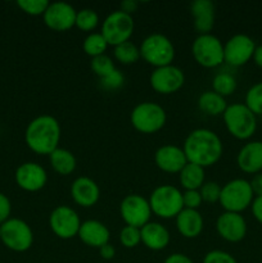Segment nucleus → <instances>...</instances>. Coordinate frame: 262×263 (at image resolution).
I'll list each match as a JSON object with an SVG mask.
<instances>
[{"label": "nucleus", "mask_w": 262, "mask_h": 263, "mask_svg": "<svg viewBox=\"0 0 262 263\" xmlns=\"http://www.w3.org/2000/svg\"><path fill=\"white\" fill-rule=\"evenodd\" d=\"M130 121L136 131L145 135L156 134L164 127L167 122L166 110L154 102H143L131 110Z\"/></svg>", "instance_id": "obj_6"}, {"label": "nucleus", "mask_w": 262, "mask_h": 263, "mask_svg": "<svg viewBox=\"0 0 262 263\" xmlns=\"http://www.w3.org/2000/svg\"><path fill=\"white\" fill-rule=\"evenodd\" d=\"M198 108L208 116H221L228 108L226 99L213 90L202 92L198 98Z\"/></svg>", "instance_id": "obj_26"}, {"label": "nucleus", "mask_w": 262, "mask_h": 263, "mask_svg": "<svg viewBox=\"0 0 262 263\" xmlns=\"http://www.w3.org/2000/svg\"><path fill=\"white\" fill-rule=\"evenodd\" d=\"M244 104L256 116H262V81L249 87Z\"/></svg>", "instance_id": "obj_32"}, {"label": "nucleus", "mask_w": 262, "mask_h": 263, "mask_svg": "<svg viewBox=\"0 0 262 263\" xmlns=\"http://www.w3.org/2000/svg\"><path fill=\"white\" fill-rule=\"evenodd\" d=\"M77 236L85 246L99 249L109 243L110 233L107 226L100 221L86 220L81 222Z\"/></svg>", "instance_id": "obj_21"}, {"label": "nucleus", "mask_w": 262, "mask_h": 263, "mask_svg": "<svg viewBox=\"0 0 262 263\" xmlns=\"http://www.w3.org/2000/svg\"><path fill=\"white\" fill-rule=\"evenodd\" d=\"M176 229L185 239H195L202 234L204 229V220L197 210H184L176 216Z\"/></svg>", "instance_id": "obj_24"}, {"label": "nucleus", "mask_w": 262, "mask_h": 263, "mask_svg": "<svg viewBox=\"0 0 262 263\" xmlns=\"http://www.w3.org/2000/svg\"><path fill=\"white\" fill-rule=\"evenodd\" d=\"M10 213H12V203L7 195L0 193V225L9 220Z\"/></svg>", "instance_id": "obj_40"}, {"label": "nucleus", "mask_w": 262, "mask_h": 263, "mask_svg": "<svg viewBox=\"0 0 262 263\" xmlns=\"http://www.w3.org/2000/svg\"><path fill=\"white\" fill-rule=\"evenodd\" d=\"M247 221L241 213L223 212L216 221V231L218 236L229 243H239L243 240L247 235Z\"/></svg>", "instance_id": "obj_17"}, {"label": "nucleus", "mask_w": 262, "mask_h": 263, "mask_svg": "<svg viewBox=\"0 0 262 263\" xmlns=\"http://www.w3.org/2000/svg\"><path fill=\"white\" fill-rule=\"evenodd\" d=\"M140 234L141 243L153 252L163 251L169 247L170 240H171V235L166 226L159 222H154V221H149L145 226H143L140 229Z\"/></svg>", "instance_id": "obj_23"}, {"label": "nucleus", "mask_w": 262, "mask_h": 263, "mask_svg": "<svg viewBox=\"0 0 262 263\" xmlns=\"http://www.w3.org/2000/svg\"><path fill=\"white\" fill-rule=\"evenodd\" d=\"M49 226L57 238L68 240L77 236L81 220L73 208L68 205H58L49 216Z\"/></svg>", "instance_id": "obj_12"}, {"label": "nucleus", "mask_w": 262, "mask_h": 263, "mask_svg": "<svg viewBox=\"0 0 262 263\" xmlns=\"http://www.w3.org/2000/svg\"><path fill=\"white\" fill-rule=\"evenodd\" d=\"M77 10L64 2L50 3L43 15L46 27L55 32H66L74 27Z\"/></svg>", "instance_id": "obj_15"}, {"label": "nucleus", "mask_w": 262, "mask_h": 263, "mask_svg": "<svg viewBox=\"0 0 262 263\" xmlns=\"http://www.w3.org/2000/svg\"><path fill=\"white\" fill-rule=\"evenodd\" d=\"M192 55L203 68H216L223 63V44L213 33L198 35L192 44Z\"/></svg>", "instance_id": "obj_9"}, {"label": "nucleus", "mask_w": 262, "mask_h": 263, "mask_svg": "<svg viewBox=\"0 0 262 263\" xmlns=\"http://www.w3.org/2000/svg\"><path fill=\"white\" fill-rule=\"evenodd\" d=\"M182 151L189 163L211 167L217 163L223 153V144L220 136L210 128H195L188 134Z\"/></svg>", "instance_id": "obj_1"}, {"label": "nucleus", "mask_w": 262, "mask_h": 263, "mask_svg": "<svg viewBox=\"0 0 262 263\" xmlns=\"http://www.w3.org/2000/svg\"><path fill=\"white\" fill-rule=\"evenodd\" d=\"M113 55L118 63L123 64V66H130V64L136 63L140 59V50L135 44L127 41V43L115 46Z\"/></svg>", "instance_id": "obj_29"}, {"label": "nucleus", "mask_w": 262, "mask_h": 263, "mask_svg": "<svg viewBox=\"0 0 262 263\" xmlns=\"http://www.w3.org/2000/svg\"><path fill=\"white\" fill-rule=\"evenodd\" d=\"M203 199L199 190H184L182 192V204L186 210H199Z\"/></svg>", "instance_id": "obj_39"}, {"label": "nucleus", "mask_w": 262, "mask_h": 263, "mask_svg": "<svg viewBox=\"0 0 262 263\" xmlns=\"http://www.w3.org/2000/svg\"><path fill=\"white\" fill-rule=\"evenodd\" d=\"M163 263H194L192 261L190 257H188L186 254L182 253H172L164 259Z\"/></svg>", "instance_id": "obj_44"}, {"label": "nucleus", "mask_w": 262, "mask_h": 263, "mask_svg": "<svg viewBox=\"0 0 262 263\" xmlns=\"http://www.w3.org/2000/svg\"><path fill=\"white\" fill-rule=\"evenodd\" d=\"M120 243L127 249L138 247L141 243L140 229L133 228V226H125L120 231Z\"/></svg>", "instance_id": "obj_35"}, {"label": "nucleus", "mask_w": 262, "mask_h": 263, "mask_svg": "<svg viewBox=\"0 0 262 263\" xmlns=\"http://www.w3.org/2000/svg\"><path fill=\"white\" fill-rule=\"evenodd\" d=\"M254 197H262V172L256 174L249 181Z\"/></svg>", "instance_id": "obj_42"}, {"label": "nucleus", "mask_w": 262, "mask_h": 263, "mask_svg": "<svg viewBox=\"0 0 262 263\" xmlns=\"http://www.w3.org/2000/svg\"><path fill=\"white\" fill-rule=\"evenodd\" d=\"M18 187L28 193L40 192L48 182V172L36 162H25L17 167L14 174Z\"/></svg>", "instance_id": "obj_16"}, {"label": "nucleus", "mask_w": 262, "mask_h": 263, "mask_svg": "<svg viewBox=\"0 0 262 263\" xmlns=\"http://www.w3.org/2000/svg\"><path fill=\"white\" fill-rule=\"evenodd\" d=\"M120 215L126 226L141 229L151 221L153 213L146 198L139 194H128L121 200Z\"/></svg>", "instance_id": "obj_11"}, {"label": "nucleus", "mask_w": 262, "mask_h": 263, "mask_svg": "<svg viewBox=\"0 0 262 263\" xmlns=\"http://www.w3.org/2000/svg\"><path fill=\"white\" fill-rule=\"evenodd\" d=\"M50 3L48 0H18L17 5L23 13L28 15H44Z\"/></svg>", "instance_id": "obj_34"}, {"label": "nucleus", "mask_w": 262, "mask_h": 263, "mask_svg": "<svg viewBox=\"0 0 262 263\" xmlns=\"http://www.w3.org/2000/svg\"><path fill=\"white\" fill-rule=\"evenodd\" d=\"M236 86H238V82H236L235 77L228 72L217 73L212 80V90L223 98L233 94L236 90Z\"/></svg>", "instance_id": "obj_30"}, {"label": "nucleus", "mask_w": 262, "mask_h": 263, "mask_svg": "<svg viewBox=\"0 0 262 263\" xmlns=\"http://www.w3.org/2000/svg\"><path fill=\"white\" fill-rule=\"evenodd\" d=\"M252 59H253V62L259 67V68H262V45L256 46L253 53V58Z\"/></svg>", "instance_id": "obj_46"}, {"label": "nucleus", "mask_w": 262, "mask_h": 263, "mask_svg": "<svg viewBox=\"0 0 262 263\" xmlns=\"http://www.w3.org/2000/svg\"><path fill=\"white\" fill-rule=\"evenodd\" d=\"M254 194L248 180L234 179L221 186L220 205L225 212L241 213L252 205Z\"/></svg>", "instance_id": "obj_7"}, {"label": "nucleus", "mask_w": 262, "mask_h": 263, "mask_svg": "<svg viewBox=\"0 0 262 263\" xmlns=\"http://www.w3.org/2000/svg\"><path fill=\"white\" fill-rule=\"evenodd\" d=\"M202 263H238L236 259L230 253L220 249H213L210 251L203 257Z\"/></svg>", "instance_id": "obj_38"}, {"label": "nucleus", "mask_w": 262, "mask_h": 263, "mask_svg": "<svg viewBox=\"0 0 262 263\" xmlns=\"http://www.w3.org/2000/svg\"><path fill=\"white\" fill-rule=\"evenodd\" d=\"M123 82H125V76H123L122 72L118 71L117 68H116L112 73L108 74V76L100 79L102 86L104 87L105 90H110V91H112V90L120 89L123 85Z\"/></svg>", "instance_id": "obj_37"}, {"label": "nucleus", "mask_w": 262, "mask_h": 263, "mask_svg": "<svg viewBox=\"0 0 262 263\" xmlns=\"http://www.w3.org/2000/svg\"><path fill=\"white\" fill-rule=\"evenodd\" d=\"M72 200L82 208L94 207L100 199L99 185L87 176H80L71 184Z\"/></svg>", "instance_id": "obj_19"}, {"label": "nucleus", "mask_w": 262, "mask_h": 263, "mask_svg": "<svg viewBox=\"0 0 262 263\" xmlns=\"http://www.w3.org/2000/svg\"><path fill=\"white\" fill-rule=\"evenodd\" d=\"M222 118L228 133L238 140H248L257 130V116L244 103L228 105Z\"/></svg>", "instance_id": "obj_3"}, {"label": "nucleus", "mask_w": 262, "mask_h": 263, "mask_svg": "<svg viewBox=\"0 0 262 263\" xmlns=\"http://www.w3.org/2000/svg\"><path fill=\"white\" fill-rule=\"evenodd\" d=\"M0 240L10 251L23 253L32 247L33 231L26 221L9 218L0 225Z\"/></svg>", "instance_id": "obj_10"}, {"label": "nucleus", "mask_w": 262, "mask_h": 263, "mask_svg": "<svg viewBox=\"0 0 262 263\" xmlns=\"http://www.w3.org/2000/svg\"><path fill=\"white\" fill-rule=\"evenodd\" d=\"M140 58L154 68L169 66L174 62L176 51L172 41L162 33H151L141 41Z\"/></svg>", "instance_id": "obj_5"}, {"label": "nucleus", "mask_w": 262, "mask_h": 263, "mask_svg": "<svg viewBox=\"0 0 262 263\" xmlns=\"http://www.w3.org/2000/svg\"><path fill=\"white\" fill-rule=\"evenodd\" d=\"M179 182L184 190H199L205 182L204 168L188 162L186 166L180 171Z\"/></svg>", "instance_id": "obj_27"}, {"label": "nucleus", "mask_w": 262, "mask_h": 263, "mask_svg": "<svg viewBox=\"0 0 262 263\" xmlns=\"http://www.w3.org/2000/svg\"><path fill=\"white\" fill-rule=\"evenodd\" d=\"M135 30L133 15L126 14L122 10H115L104 18L100 33L104 36L109 46H117L130 41Z\"/></svg>", "instance_id": "obj_8"}, {"label": "nucleus", "mask_w": 262, "mask_h": 263, "mask_svg": "<svg viewBox=\"0 0 262 263\" xmlns=\"http://www.w3.org/2000/svg\"><path fill=\"white\" fill-rule=\"evenodd\" d=\"M49 162L53 171L61 176H68L77 167V159L74 154L68 149L61 146L49 154Z\"/></svg>", "instance_id": "obj_25"}, {"label": "nucleus", "mask_w": 262, "mask_h": 263, "mask_svg": "<svg viewBox=\"0 0 262 263\" xmlns=\"http://www.w3.org/2000/svg\"><path fill=\"white\" fill-rule=\"evenodd\" d=\"M236 163L244 174L262 172V141L253 140L244 144L236 156Z\"/></svg>", "instance_id": "obj_20"}, {"label": "nucleus", "mask_w": 262, "mask_h": 263, "mask_svg": "<svg viewBox=\"0 0 262 263\" xmlns=\"http://www.w3.org/2000/svg\"><path fill=\"white\" fill-rule=\"evenodd\" d=\"M200 197L205 203H218L221 195V185L215 181H205L199 189Z\"/></svg>", "instance_id": "obj_36"}, {"label": "nucleus", "mask_w": 262, "mask_h": 263, "mask_svg": "<svg viewBox=\"0 0 262 263\" xmlns=\"http://www.w3.org/2000/svg\"><path fill=\"white\" fill-rule=\"evenodd\" d=\"M252 215L262 225V197H254L251 205Z\"/></svg>", "instance_id": "obj_41"}, {"label": "nucleus", "mask_w": 262, "mask_h": 263, "mask_svg": "<svg viewBox=\"0 0 262 263\" xmlns=\"http://www.w3.org/2000/svg\"><path fill=\"white\" fill-rule=\"evenodd\" d=\"M99 254L103 259H105V261H110V259L115 258L116 248L110 243H107L105 246H103L102 248H99Z\"/></svg>", "instance_id": "obj_43"}, {"label": "nucleus", "mask_w": 262, "mask_h": 263, "mask_svg": "<svg viewBox=\"0 0 262 263\" xmlns=\"http://www.w3.org/2000/svg\"><path fill=\"white\" fill-rule=\"evenodd\" d=\"M152 213L162 220H171L184 210L182 192L170 184L159 185L149 195Z\"/></svg>", "instance_id": "obj_4"}, {"label": "nucleus", "mask_w": 262, "mask_h": 263, "mask_svg": "<svg viewBox=\"0 0 262 263\" xmlns=\"http://www.w3.org/2000/svg\"><path fill=\"white\" fill-rule=\"evenodd\" d=\"M139 3L135 2V0H125L120 4V10H122L126 14L133 15V13H135L138 10Z\"/></svg>", "instance_id": "obj_45"}, {"label": "nucleus", "mask_w": 262, "mask_h": 263, "mask_svg": "<svg viewBox=\"0 0 262 263\" xmlns=\"http://www.w3.org/2000/svg\"><path fill=\"white\" fill-rule=\"evenodd\" d=\"M98 26H99V14L94 9L84 8L81 10H77L74 27L84 32L91 33V31H94Z\"/></svg>", "instance_id": "obj_31"}, {"label": "nucleus", "mask_w": 262, "mask_h": 263, "mask_svg": "<svg viewBox=\"0 0 262 263\" xmlns=\"http://www.w3.org/2000/svg\"><path fill=\"white\" fill-rule=\"evenodd\" d=\"M62 138L61 123L50 115H41L33 118L25 131L27 148L39 156H49L59 148Z\"/></svg>", "instance_id": "obj_2"}, {"label": "nucleus", "mask_w": 262, "mask_h": 263, "mask_svg": "<svg viewBox=\"0 0 262 263\" xmlns=\"http://www.w3.org/2000/svg\"><path fill=\"white\" fill-rule=\"evenodd\" d=\"M194 28L199 35L211 33L215 26V5L210 0H195L190 4Z\"/></svg>", "instance_id": "obj_22"}, {"label": "nucleus", "mask_w": 262, "mask_h": 263, "mask_svg": "<svg viewBox=\"0 0 262 263\" xmlns=\"http://www.w3.org/2000/svg\"><path fill=\"white\" fill-rule=\"evenodd\" d=\"M154 162L162 172L177 175L188 164L186 156L182 148L175 144H166V145L159 146L154 153Z\"/></svg>", "instance_id": "obj_18"}, {"label": "nucleus", "mask_w": 262, "mask_h": 263, "mask_svg": "<svg viewBox=\"0 0 262 263\" xmlns=\"http://www.w3.org/2000/svg\"><path fill=\"white\" fill-rule=\"evenodd\" d=\"M254 49L253 39L244 33H236L223 44V62L231 67L244 66L253 58Z\"/></svg>", "instance_id": "obj_14"}, {"label": "nucleus", "mask_w": 262, "mask_h": 263, "mask_svg": "<svg viewBox=\"0 0 262 263\" xmlns=\"http://www.w3.org/2000/svg\"><path fill=\"white\" fill-rule=\"evenodd\" d=\"M108 43L104 39V36L100 32H91L84 39V43H82V50L86 55L95 58V57H99L105 54L108 49Z\"/></svg>", "instance_id": "obj_28"}, {"label": "nucleus", "mask_w": 262, "mask_h": 263, "mask_svg": "<svg viewBox=\"0 0 262 263\" xmlns=\"http://www.w3.org/2000/svg\"><path fill=\"white\" fill-rule=\"evenodd\" d=\"M152 89L161 95H171L179 91L185 84V74L180 67L169 66L154 68L149 77Z\"/></svg>", "instance_id": "obj_13"}, {"label": "nucleus", "mask_w": 262, "mask_h": 263, "mask_svg": "<svg viewBox=\"0 0 262 263\" xmlns=\"http://www.w3.org/2000/svg\"><path fill=\"white\" fill-rule=\"evenodd\" d=\"M90 67H91L92 72H94L99 79L108 76V74L112 73L116 69L115 62H113V59L110 58V57H108L107 54H103V55L91 58Z\"/></svg>", "instance_id": "obj_33"}]
</instances>
